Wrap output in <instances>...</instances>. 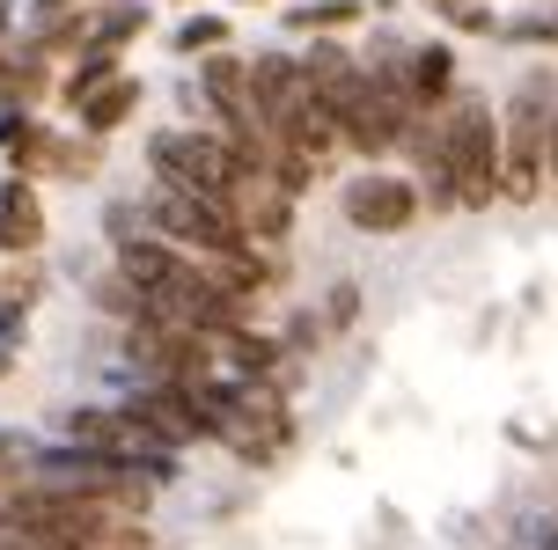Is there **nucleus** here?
Masks as SVG:
<instances>
[{
	"label": "nucleus",
	"instance_id": "obj_2",
	"mask_svg": "<svg viewBox=\"0 0 558 550\" xmlns=\"http://www.w3.org/2000/svg\"><path fill=\"white\" fill-rule=\"evenodd\" d=\"M147 162H155L162 184L198 192V198H221V206H235V192L251 184V162H243L221 133H155Z\"/></svg>",
	"mask_w": 558,
	"mask_h": 550
},
{
	"label": "nucleus",
	"instance_id": "obj_8",
	"mask_svg": "<svg viewBox=\"0 0 558 550\" xmlns=\"http://www.w3.org/2000/svg\"><path fill=\"white\" fill-rule=\"evenodd\" d=\"M448 82H456V52L448 45H426V52H412V103H441Z\"/></svg>",
	"mask_w": 558,
	"mask_h": 550
},
{
	"label": "nucleus",
	"instance_id": "obj_5",
	"mask_svg": "<svg viewBox=\"0 0 558 550\" xmlns=\"http://www.w3.org/2000/svg\"><path fill=\"white\" fill-rule=\"evenodd\" d=\"M345 220H353L361 235H404L418 220V192L404 176H353V184H345Z\"/></svg>",
	"mask_w": 558,
	"mask_h": 550
},
{
	"label": "nucleus",
	"instance_id": "obj_13",
	"mask_svg": "<svg viewBox=\"0 0 558 550\" xmlns=\"http://www.w3.org/2000/svg\"><path fill=\"white\" fill-rule=\"evenodd\" d=\"M551 176H558V118H551Z\"/></svg>",
	"mask_w": 558,
	"mask_h": 550
},
{
	"label": "nucleus",
	"instance_id": "obj_1",
	"mask_svg": "<svg viewBox=\"0 0 558 550\" xmlns=\"http://www.w3.org/2000/svg\"><path fill=\"white\" fill-rule=\"evenodd\" d=\"M426 176H434V206H493V192H500V118L485 103H456L441 139L426 147Z\"/></svg>",
	"mask_w": 558,
	"mask_h": 550
},
{
	"label": "nucleus",
	"instance_id": "obj_14",
	"mask_svg": "<svg viewBox=\"0 0 558 550\" xmlns=\"http://www.w3.org/2000/svg\"><path fill=\"white\" fill-rule=\"evenodd\" d=\"M544 550H558V528H544Z\"/></svg>",
	"mask_w": 558,
	"mask_h": 550
},
{
	"label": "nucleus",
	"instance_id": "obj_9",
	"mask_svg": "<svg viewBox=\"0 0 558 550\" xmlns=\"http://www.w3.org/2000/svg\"><path fill=\"white\" fill-rule=\"evenodd\" d=\"M361 15V0H308V8H294V29H345Z\"/></svg>",
	"mask_w": 558,
	"mask_h": 550
},
{
	"label": "nucleus",
	"instance_id": "obj_12",
	"mask_svg": "<svg viewBox=\"0 0 558 550\" xmlns=\"http://www.w3.org/2000/svg\"><path fill=\"white\" fill-rule=\"evenodd\" d=\"M426 8H441V15H456V23L471 15V0H426Z\"/></svg>",
	"mask_w": 558,
	"mask_h": 550
},
{
	"label": "nucleus",
	"instance_id": "obj_10",
	"mask_svg": "<svg viewBox=\"0 0 558 550\" xmlns=\"http://www.w3.org/2000/svg\"><path fill=\"white\" fill-rule=\"evenodd\" d=\"M221 37H228V23H221V15H192V23L177 29V52H214Z\"/></svg>",
	"mask_w": 558,
	"mask_h": 550
},
{
	"label": "nucleus",
	"instance_id": "obj_4",
	"mask_svg": "<svg viewBox=\"0 0 558 550\" xmlns=\"http://www.w3.org/2000/svg\"><path fill=\"white\" fill-rule=\"evenodd\" d=\"M544 82L514 88V110H507V147H500V192L507 198H530L536 192V162L551 155V118H544Z\"/></svg>",
	"mask_w": 558,
	"mask_h": 550
},
{
	"label": "nucleus",
	"instance_id": "obj_11",
	"mask_svg": "<svg viewBox=\"0 0 558 550\" xmlns=\"http://www.w3.org/2000/svg\"><path fill=\"white\" fill-rule=\"evenodd\" d=\"M8 463H23V440L15 433H0V477H8Z\"/></svg>",
	"mask_w": 558,
	"mask_h": 550
},
{
	"label": "nucleus",
	"instance_id": "obj_7",
	"mask_svg": "<svg viewBox=\"0 0 558 550\" xmlns=\"http://www.w3.org/2000/svg\"><path fill=\"white\" fill-rule=\"evenodd\" d=\"M133 103H140V82L111 74V82H104V88H96V96L82 103V125H88V133H118V125L133 118Z\"/></svg>",
	"mask_w": 558,
	"mask_h": 550
},
{
	"label": "nucleus",
	"instance_id": "obj_6",
	"mask_svg": "<svg viewBox=\"0 0 558 550\" xmlns=\"http://www.w3.org/2000/svg\"><path fill=\"white\" fill-rule=\"evenodd\" d=\"M45 243V206L29 198V184L0 192V249H37Z\"/></svg>",
	"mask_w": 558,
	"mask_h": 550
},
{
	"label": "nucleus",
	"instance_id": "obj_3",
	"mask_svg": "<svg viewBox=\"0 0 558 550\" xmlns=\"http://www.w3.org/2000/svg\"><path fill=\"white\" fill-rule=\"evenodd\" d=\"M147 220L162 228V243L192 249V257H243V220H235V206H221V198H198V192H177V184H155V198H147Z\"/></svg>",
	"mask_w": 558,
	"mask_h": 550
}]
</instances>
